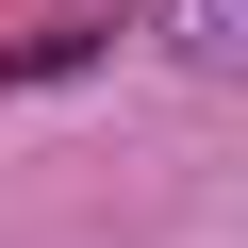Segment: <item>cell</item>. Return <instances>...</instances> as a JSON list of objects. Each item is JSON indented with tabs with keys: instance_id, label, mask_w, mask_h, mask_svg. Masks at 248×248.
<instances>
[{
	"instance_id": "6da1fadb",
	"label": "cell",
	"mask_w": 248,
	"mask_h": 248,
	"mask_svg": "<svg viewBox=\"0 0 248 248\" xmlns=\"http://www.w3.org/2000/svg\"><path fill=\"white\" fill-rule=\"evenodd\" d=\"M166 50L232 83V66H248V0H166Z\"/></svg>"
}]
</instances>
